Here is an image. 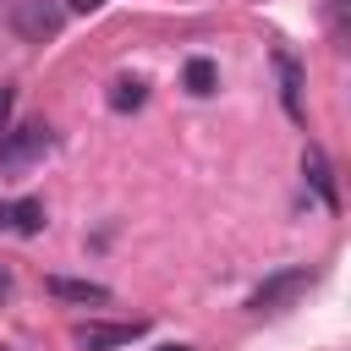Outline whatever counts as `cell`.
<instances>
[{
	"instance_id": "cell-1",
	"label": "cell",
	"mask_w": 351,
	"mask_h": 351,
	"mask_svg": "<svg viewBox=\"0 0 351 351\" xmlns=\"http://www.w3.org/2000/svg\"><path fill=\"white\" fill-rule=\"evenodd\" d=\"M313 280H318V269H307V263L280 269V274H269V280L247 296V307H252V313H285L296 296H307V291H313Z\"/></svg>"
},
{
	"instance_id": "cell-2",
	"label": "cell",
	"mask_w": 351,
	"mask_h": 351,
	"mask_svg": "<svg viewBox=\"0 0 351 351\" xmlns=\"http://www.w3.org/2000/svg\"><path fill=\"white\" fill-rule=\"evenodd\" d=\"M49 126L44 121H27V126H5L0 132V170H27L49 154Z\"/></svg>"
},
{
	"instance_id": "cell-3",
	"label": "cell",
	"mask_w": 351,
	"mask_h": 351,
	"mask_svg": "<svg viewBox=\"0 0 351 351\" xmlns=\"http://www.w3.org/2000/svg\"><path fill=\"white\" fill-rule=\"evenodd\" d=\"M60 22H66V0H16V11H11V27L27 44H49L60 33Z\"/></svg>"
},
{
	"instance_id": "cell-4",
	"label": "cell",
	"mask_w": 351,
	"mask_h": 351,
	"mask_svg": "<svg viewBox=\"0 0 351 351\" xmlns=\"http://www.w3.org/2000/svg\"><path fill=\"white\" fill-rule=\"evenodd\" d=\"M143 329H148L143 318H132V324H77L71 340H77L82 351H115V346H132Z\"/></svg>"
},
{
	"instance_id": "cell-5",
	"label": "cell",
	"mask_w": 351,
	"mask_h": 351,
	"mask_svg": "<svg viewBox=\"0 0 351 351\" xmlns=\"http://www.w3.org/2000/svg\"><path fill=\"white\" fill-rule=\"evenodd\" d=\"M302 176H307V186L318 192V203L335 214V208H340V186H335V165H329V154H324L318 143L302 148Z\"/></svg>"
},
{
	"instance_id": "cell-6",
	"label": "cell",
	"mask_w": 351,
	"mask_h": 351,
	"mask_svg": "<svg viewBox=\"0 0 351 351\" xmlns=\"http://www.w3.org/2000/svg\"><path fill=\"white\" fill-rule=\"evenodd\" d=\"M274 71H280V104H285V115L307 121V110H302V60L291 49H274Z\"/></svg>"
},
{
	"instance_id": "cell-7",
	"label": "cell",
	"mask_w": 351,
	"mask_h": 351,
	"mask_svg": "<svg viewBox=\"0 0 351 351\" xmlns=\"http://www.w3.org/2000/svg\"><path fill=\"white\" fill-rule=\"evenodd\" d=\"M44 291L60 296V302H110V291H104L99 280H66V274H49Z\"/></svg>"
},
{
	"instance_id": "cell-8",
	"label": "cell",
	"mask_w": 351,
	"mask_h": 351,
	"mask_svg": "<svg viewBox=\"0 0 351 351\" xmlns=\"http://www.w3.org/2000/svg\"><path fill=\"white\" fill-rule=\"evenodd\" d=\"M143 99H148V82H143V77H115V82H110V110H115V115L143 110Z\"/></svg>"
},
{
	"instance_id": "cell-9",
	"label": "cell",
	"mask_w": 351,
	"mask_h": 351,
	"mask_svg": "<svg viewBox=\"0 0 351 351\" xmlns=\"http://www.w3.org/2000/svg\"><path fill=\"white\" fill-rule=\"evenodd\" d=\"M214 82H219V66H214L208 55H192V60H186V93L208 99V93H214Z\"/></svg>"
},
{
	"instance_id": "cell-10",
	"label": "cell",
	"mask_w": 351,
	"mask_h": 351,
	"mask_svg": "<svg viewBox=\"0 0 351 351\" xmlns=\"http://www.w3.org/2000/svg\"><path fill=\"white\" fill-rule=\"evenodd\" d=\"M11 230L38 236V230H44V203H38V197H16V203H11Z\"/></svg>"
},
{
	"instance_id": "cell-11",
	"label": "cell",
	"mask_w": 351,
	"mask_h": 351,
	"mask_svg": "<svg viewBox=\"0 0 351 351\" xmlns=\"http://www.w3.org/2000/svg\"><path fill=\"white\" fill-rule=\"evenodd\" d=\"M11 104H16V88H5V82H0V132L11 126Z\"/></svg>"
},
{
	"instance_id": "cell-12",
	"label": "cell",
	"mask_w": 351,
	"mask_h": 351,
	"mask_svg": "<svg viewBox=\"0 0 351 351\" xmlns=\"http://www.w3.org/2000/svg\"><path fill=\"white\" fill-rule=\"evenodd\" d=\"M324 5H329V27L346 33V0H324Z\"/></svg>"
},
{
	"instance_id": "cell-13",
	"label": "cell",
	"mask_w": 351,
	"mask_h": 351,
	"mask_svg": "<svg viewBox=\"0 0 351 351\" xmlns=\"http://www.w3.org/2000/svg\"><path fill=\"white\" fill-rule=\"evenodd\" d=\"M11 296H16V280H11V269H5V263H0V307H5V302H11Z\"/></svg>"
},
{
	"instance_id": "cell-14",
	"label": "cell",
	"mask_w": 351,
	"mask_h": 351,
	"mask_svg": "<svg viewBox=\"0 0 351 351\" xmlns=\"http://www.w3.org/2000/svg\"><path fill=\"white\" fill-rule=\"evenodd\" d=\"M99 5H104V0H66V11H82V16H88V11H99Z\"/></svg>"
},
{
	"instance_id": "cell-15",
	"label": "cell",
	"mask_w": 351,
	"mask_h": 351,
	"mask_svg": "<svg viewBox=\"0 0 351 351\" xmlns=\"http://www.w3.org/2000/svg\"><path fill=\"white\" fill-rule=\"evenodd\" d=\"M0 230H11V203H0Z\"/></svg>"
},
{
	"instance_id": "cell-16",
	"label": "cell",
	"mask_w": 351,
	"mask_h": 351,
	"mask_svg": "<svg viewBox=\"0 0 351 351\" xmlns=\"http://www.w3.org/2000/svg\"><path fill=\"white\" fill-rule=\"evenodd\" d=\"M159 351H192V346H159Z\"/></svg>"
}]
</instances>
